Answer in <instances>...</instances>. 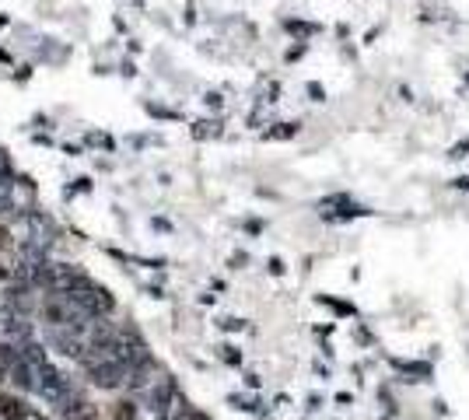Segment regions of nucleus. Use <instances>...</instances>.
<instances>
[{
    "instance_id": "1",
    "label": "nucleus",
    "mask_w": 469,
    "mask_h": 420,
    "mask_svg": "<svg viewBox=\"0 0 469 420\" xmlns=\"http://www.w3.org/2000/svg\"><path fill=\"white\" fill-rule=\"evenodd\" d=\"M18 221H21V228H25V245H21L25 256L46 259L49 245L60 238V225L49 218V214H42V210H28V214H21Z\"/></svg>"
},
{
    "instance_id": "2",
    "label": "nucleus",
    "mask_w": 469,
    "mask_h": 420,
    "mask_svg": "<svg viewBox=\"0 0 469 420\" xmlns=\"http://www.w3.org/2000/svg\"><path fill=\"white\" fill-rule=\"evenodd\" d=\"M126 375H130V368H126L123 361H116V357L88 368V379H91L98 389H119V385L126 382Z\"/></svg>"
},
{
    "instance_id": "3",
    "label": "nucleus",
    "mask_w": 469,
    "mask_h": 420,
    "mask_svg": "<svg viewBox=\"0 0 469 420\" xmlns=\"http://www.w3.org/2000/svg\"><path fill=\"white\" fill-rule=\"evenodd\" d=\"M18 357H21L25 364H32V368H46V364H49L46 347H42V343H35V340H25V343L18 347Z\"/></svg>"
},
{
    "instance_id": "4",
    "label": "nucleus",
    "mask_w": 469,
    "mask_h": 420,
    "mask_svg": "<svg viewBox=\"0 0 469 420\" xmlns=\"http://www.w3.org/2000/svg\"><path fill=\"white\" fill-rule=\"evenodd\" d=\"M28 413V406L21 403V399H15V396H4V392H0V417H4V420H21Z\"/></svg>"
},
{
    "instance_id": "5",
    "label": "nucleus",
    "mask_w": 469,
    "mask_h": 420,
    "mask_svg": "<svg viewBox=\"0 0 469 420\" xmlns=\"http://www.w3.org/2000/svg\"><path fill=\"white\" fill-rule=\"evenodd\" d=\"M57 420H98V410H95L91 403H84V399H81V403H74L70 410H64Z\"/></svg>"
},
{
    "instance_id": "6",
    "label": "nucleus",
    "mask_w": 469,
    "mask_h": 420,
    "mask_svg": "<svg viewBox=\"0 0 469 420\" xmlns=\"http://www.w3.org/2000/svg\"><path fill=\"white\" fill-rule=\"evenodd\" d=\"M113 420H140V406H137V403H130V399H123V403H116Z\"/></svg>"
},
{
    "instance_id": "7",
    "label": "nucleus",
    "mask_w": 469,
    "mask_h": 420,
    "mask_svg": "<svg viewBox=\"0 0 469 420\" xmlns=\"http://www.w3.org/2000/svg\"><path fill=\"white\" fill-rule=\"evenodd\" d=\"M182 420H211V417H207V413H196V410H189Z\"/></svg>"
},
{
    "instance_id": "8",
    "label": "nucleus",
    "mask_w": 469,
    "mask_h": 420,
    "mask_svg": "<svg viewBox=\"0 0 469 420\" xmlns=\"http://www.w3.org/2000/svg\"><path fill=\"white\" fill-rule=\"evenodd\" d=\"M8 245V228H0V249Z\"/></svg>"
},
{
    "instance_id": "9",
    "label": "nucleus",
    "mask_w": 469,
    "mask_h": 420,
    "mask_svg": "<svg viewBox=\"0 0 469 420\" xmlns=\"http://www.w3.org/2000/svg\"><path fill=\"white\" fill-rule=\"evenodd\" d=\"M8 277H11V270H8V267H0V280H8Z\"/></svg>"
}]
</instances>
